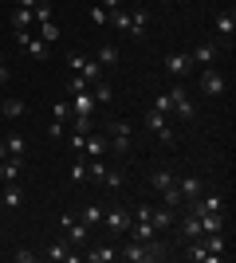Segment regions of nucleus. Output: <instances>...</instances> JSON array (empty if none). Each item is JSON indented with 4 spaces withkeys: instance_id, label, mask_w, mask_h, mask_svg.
I'll return each mask as SVG.
<instances>
[{
    "instance_id": "obj_14",
    "label": "nucleus",
    "mask_w": 236,
    "mask_h": 263,
    "mask_svg": "<svg viewBox=\"0 0 236 263\" xmlns=\"http://www.w3.org/2000/svg\"><path fill=\"white\" fill-rule=\"evenodd\" d=\"M146 24H150V12H146V8H134V12H130V24H126V32L138 40V35H146Z\"/></svg>"
},
{
    "instance_id": "obj_33",
    "label": "nucleus",
    "mask_w": 236,
    "mask_h": 263,
    "mask_svg": "<svg viewBox=\"0 0 236 263\" xmlns=\"http://www.w3.org/2000/svg\"><path fill=\"white\" fill-rule=\"evenodd\" d=\"M154 110H157V114H173V95H169V90H166V95H157Z\"/></svg>"
},
{
    "instance_id": "obj_4",
    "label": "nucleus",
    "mask_w": 236,
    "mask_h": 263,
    "mask_svg": "<svg viewBox=\"0 0 236 263\" xmlns=\"http://www.w3.org/2000/svg\"><path fill=\"white\" fill-rule=\"evenodd\" d=\"M146 130L154 134L157 142H166V145H173V138H177V134L169 130V122H166V114H157V110H150V114H146Z\"/></svg>"
},
{
    "instance_id": "obj_7",
    "label": "nucleus",
    "mask_w": 236,
    "mask_h": 263,
    "mask_svg": "<svg viewBox=\"0 0 236 263\" xmlns=\"http://www.w3.org/2000/svg\"><path fill=\"white\" fill-rule=\"evenodd\" d=\"M201 95H225V75L213 63L201 67Z\"/></svg>"
},
{
    "instance_id": "obj_29",
    "label": "nucleus",
    "mask_w": 236,
    "mask_h": 263,
    "mask_svg": "<svg viewBox=\"0 0 236 263\" xmlns=\"http://www.w3.org/2000/svg\"><path fill=\"white\" fill-rule=\"evenodd\" d=\"M79 220H83L87 228H95V224H102V209H99V204H87V209L79 212Z\"/></svg>"
},
{
    "instance_id": "obj_13",
    "label": "nucleus",
    "mask_w": 236,
    "mask_h": 263,
    "mask_svg": "<svg viewBox=\"0 0 236 263\" xmlns=\"http://www.w3.org/2000/svg\"><path fill=\"white\" fill-rule=\"evenodd\" d=\"M71 106H75V114H79V118H90L99 102H95V95H87V90H83V95H71Z\"/></svg>"
},
{
    "instance_id": "obj_40",
    "label": "nucleus",
    "mask_w": 236,
    "mask_h": 263,
    "mask_svg": "<svg viewBox=\"0 0 236 263\" xmlns=\"http://www.w3.org/2000/svg\"><path fill=\"white\" fill-rule=\"evenodd\" d=\"M40 0H16V8H35Z\"/></svg>"
},
{
    "instance_id": "obj_37",
    "label": "nucleus",
    "mask_w": 236,
    "mask_h": 263,
    "mask_svg": "<svg viewBox=\"0 0 236 263\" xmlns=\"http://www.w3.org/2000/svg\"><path fill=\"white\" fill-rule=\"evenodd\" d=\"M83 142H87V134H71V154H83Z\"/></svg>"
},
{
    "instance_id": "obj_23",
    "label": "nucleus",
    "mask_w": 236,
    "mask_h": 263,
    "mask_svg": "<svg viewBox=\"0 0 236 263\" xmlns=\"http://www.w3.org/2000/svg\"><path fill=\"white\" fill-rule=\"evenodd\" d=\"M4 149H8V157H20L24 161V149H28L24 134H8V138H4Z\"/></svg>"
},
{
    "instance_id": "obj_20",
    "label": "nucleus",
    "mask_w": 236,
    "mask_h": 263,
    "mask_svg": "<svg viewBox=\"0 0 236 263\" xmlns=\"http://www.w3.org/2000/svg\"><path fill=\"white\" fill-rule=\"evenodd\" d=\"M0 181H4V185L20 181V157H4V161H0Z\"/></svg>"
},
{
    "instance_id": "obj_16",
    "label": "nucleus",
    "mask_w": 236,
    "mask_h": 263,
    "mask_svg": "<svg viewBox=\"0 0 236 263\" xmlns=\"http://www.w3.org/2000/svg\"><path fill=\"white\" fill-rule=\"evenodd\" d=\"M24 204V193H20V185L12 181V185H4V193H0V209H20Z\"/></svg>"
},
{
    "instance_id": "obj_10",
    "label": "nucleus",
    "mask_w": 236,
    "mask_h": 263,
    "mask_svg": "<svg viewBox=\"0 0 236 263\" xmlns=\"http://www.w3.org/2000/svg\"><path fill=\"white\" fill-rule=\"evenodd\" d=\"M67 114H71V102H56V110H51V126H47V134L51 138H63V126H67Z\"/></svg>"
},
{
    "instance_id": "obj_34",
    "label": "nucleus",
    "mask_w": 236,
    "mask_h": 263,
    "mask_svg": "<svg viewBox=\"0 0 236 263\" xmlns=\"http://www.w3.org/2000/svg\"><path fill=\"white\" fill-rule=\"evenodd\" d=\"M87 87H90V83H87L83 75H71V95H83Z\"/></svg>"
},
{
    "instance_id": "obj_42",
    "label": "nucleus",
    "mask_w": 236,
    "mask_h": 263,
    "mask_svg": "<svg viewBox=\"0 0 236 263\" xmlns=\"http://www.w3.org/2000/svg\"><path fill=\"white\" fill-rule=\"evenodd\" d=\"M122 4H130V0H122Z\"/></svg>"
},
{
    "instance_id": "obj_24",
    "label": "nucleus",
    "mask_w": 236,
    "mask_h": 263,
    "mask_svg": "<svg viewBox=\"0 0 236 263\" xmlns=\"http://www.w3.org/2000/svg\"><path fill=\"white\" fill-rule=\"evenodd\" d=\"M83 154H87V157H102V154H106V138H95V134H87Z\"/></svg>"
},
{
    "instance_id": "obj_28",
    "label": "nucleus",
    "mask_w": 236,
    "mask_h": 263,
    "mask_svg": "<svg viewBox=\"0 0 236 263\" xmlns=\"http://www.w3.org/2000/svg\"><path fill=\"white\" fill-rule=\"evenodd\" d=\"M16 28H32V8H16L12 4V32Z\"/></svg>"
},
{
    "instance_id": "obj_1",
    "label": "nucleus",
    "mask_w": 236,
    "mask_h": 263,
    "mask_svg": "<svg viewBox=\"0 0 236 263\" xmlns=\"http://www.w3.org/2000/svg\"><path fill=\"white\" fill-rule=\"evenodd\" d=\"M130 122H122V118H114V122H106V149L111 154H118V157H130Z\"/></svg>"
},
{
    "instance_id": "obj_9",
    "label": "nucleus",
    "mask_w": 236,
    "mask_h": 263,
    "mask_svg": "<svg viewBox=\"0 0 236 263\" xmlns=\"http://www.w3.org/2000/svg\"><path fill=\"white\" fill-rule=\"evenodd\" d=\"M150 224H154V232L161 236L166 228H173V224H177V209H169V204H161V209H150Z\"/></svg>"
},
{
    "instance_id": "obj_32",
    "label": "nucleus",
    "mask_w": 236,
    "mask_h": 263,
    "mask_svg": "<svg viewBox=\"0 0 236 263\" xmlns=\"http://www.w3.org/2000/svg\"><path fill=\"white\" fill-rule=\"evenodd\" d=\"M47 20H51V4H44V0H40V4L32 8V24H47Z\"/></svg>"
},
{
    "instance_id": "obj_38",
    "label": "nucleus",
    "mask_w": 236,
    "mask_h": 263,
    "mask_svg": "<svg viewBox=\"0 0 236 263\" xmlns=\"http://www.w3.org/2000/svg\"><path fill=\"white\" fill-rule=\"evenodd\" d=\"M12 259H16V263H32V259H35V252H28V248H20V252L12 255Z\"/></svg>"
},
{
    "instance_id": "obj_15",
    "label": "nucleus",
    "mask_w": 236,
    "mask_h": 263,
    "mask_svg": "<svg viewBox=\"0 0 236 263\" xmlns=\"http://www.w3.org/2000/svg\"><path fill=\"white\" fill-rule=\"evenodd\" d=\"M216 59V44H197L189 51V63H201V67H209Z\"/></svg>"
},
{
    "instance_id": "obj_12",
    "label": "nucleus",
    "mask_w": 236,
    "mask_h": 263,
    "mask_svg": "<svg viewBox=\"0 0 236 263\" xmlns=\"http://www.w3.org/2000/svg\"><path fill=\"white\" fill-rule=\"evenodd\" d=\"M189 51H177V55H166V71H169V75H189Z\"/></svg>"
},
{
    "instance_id": "obj_27",
    "label": "nucleus",
    "mask_w": 236,
    "mask_h": 263,
    "mask_svg": "<svg viewBox=\"0 0 236 263\" xmlns=\"http://www.w3.org/2000/svg\"><path fill=\"white\" fill-rule=\"evenodd\" d=\"M102 185L111 189V193H118V189L126 185V173L122 169H106V173H102Z\"/></svg>"
},
{
    "instance_id": "obj_5",
    "label": "nucleus",
    "mask_w": 236,
    "mask_h": 263,
    "mask_svg": "<svg viewBox=\"0 0 236 263\" xmlns=\"http://www.w3.org/2000/svg\"><path fill=\"white\" fill-rule=\"evenodd\" d=\"M169 95H173V114H177L181 122H193V99H189V90L185 87H169Z\"/></svg>"
},
{
    "instance_id": "obj_18",
    "label": "nucleus",
    "mask_w": 236,
    "mask_h": 263,
    "mask_svg": "<svg viewBox=\"0 0 236 263\" xmlns=\"http://www.w3.org/2000/svg\"><path fill=\"white\" fill-rule=\"evenodd\" d=\"M150 185H154V193H166V189L177 185V177L169 173V169H154V173H150Z\"/></svg>"
},
{
    "instance_id": "obj_19",
    "label": "nucleus",
    "mask_w": 236,
    "mask_h": 263,
    "mask_svg": "<svg viewBox=\"0 0 236 263\" xmlns=\"http://www.w3.org/2000/svg\"><path fill=\"white\" fill-rule=\"evenodd\" d=\"M24 110H28V106H24V99H0V118H24Z\"/></svg>"
},
{
    "instance_id": "obj_35",
    "label": "nucleus",
    "mask_w": 236,
    "mask_h": 263,
    "mask_svg": "<svg viewBox=\"0 0 236 263\" xmlns=\"http://www.w3.org/2000/svg\"><path fill=\"white\" fill-rule=\"evenodd\" d=\"M90 130H95V122H90V118H79V114H75V134H90Z\"/></svg>"
},
{
    "instance_id": "obj_6",
    "label": "nucleus",
    "mask_w": 236,
    "mask_h": 263,
    "mask_svg": "<svg viewBox=\"0 0 236 263\" xmlns=\"http://www.w3.org/2000/svg\"><path fill=\"white\" fill-rule=\"evenodd\" d=\"M130 209H106L102 212V224H106V232H114V236H122L126 228H130Z\"/></svg>"
},
{
    "instance_id": "obj_36",
    "label": "nucleus",
    "mask_w": 236,
    "mask_h": 263,
    "mask_svg": "<svg viewBox=\"0 0 236 263\" xmlns=\"http://www.w3.org/2000/svg\"><path fill=\"white\" fill-rule=\"evenodd\" d=\"M90 20H95V24H106V20H111V12L99 4V8H90Z\"/></svg>"
},
{
    "instance_id": "obj_11",
    "label": "nucleus",
    "mask_w": 236,
    "mask_h": 263,
    "mask_svg": "<svg viewBox=\"0 0 236 263\" xmlns=\"http://www.w3.org/2000/svg\"><path fill=\"white\" fill-rule=\"evenodd\" d=\"M44 255H47L51 263H75V259H79V255L71 252V243H67V240H56V243H47V252H44Z\"/></svg>"
},
{
    "instance_id": "obj_26",
    "label": "nucleus",
    "mask_w": 236,
    "mask_h": 263,
    "mask_svg": "<svg viewBox=\"0 0 236 263\" xmlns=\"http://www.w3.org/2000/svg\"><path fill=\"white\" fill-rule=\"evenodd\" d=\"M95 63H99V67H114V63H118V47H114V44H102L99 55H95Z\"/></svg>"
},
{
    "instance_id": "obj_2",
    "label": "nucleus",
    "mask_w": 236,
    "mask_h": 263,
    "mask_svg": "<svg viewBox=\"0 0 236 263\" xmlns=\"http://www.w3.org/2000/svg\"><path fill=\"white\" fill-rule=\"evenodd\" d=\"M213 28H216V51H228L232 47V32H236V12L232 8H221L216 12V20H213Z\"/></svg>"
},
{
    "instance_id": "obj_30",
    "label": "nucleus",
    "mask_w": 236,
    "mask_h": 263,
    "mask_svg": "<svg viewBox=\"0 0 236 263\" xmlns=\"http://www.w3.org/2000/svg\"><path fill=\"white\" fill-rule=\"evenodd\" d=\"M114 99V87H111V83H102V79H99V83H95V102H99V106H106V102H111Z\"/></svg>"
},
{
    "instance_id": "obj_8",
    "label": "nucleus",
    "mask_w": 236,
    "mask_h": 263,
    "mask_svg": "<svg viewBox=\"0 0 236 263\" xmlns=\"http://www.w3.org/2000/svg\"><path fill=\"white\" fill-rule=\"evenodd\" d=\"M177 193H181V204L189 209L193 200L205 193V181H201V177H181V181H177Z\"/></svg>"
},
{
    "instance_id": "obj_3",
    "label": "nucleus",
    "mask_w": 236,
    "mask_h": 263,
    "mask_svg": "<svg viewBox=\"0 0 236 263\" xmlns=\"http://www.w3.org/2000/svg\"><path fill=\"white\" fill-rule=\"evenodd\" d=\"M59 232H63V240H67L71 248H83V243H87V232H90V228L75 216V212H63V216H59Z\"/></svg>"
},
{
    "instance_id": "obj_41",
    "label": "nucleus",
    "mask_w": 236,
    "mask_h": 263,
    "mask_svg": "<svg viewBox=\"0 0 236 263\" xmlns=\"http://www.w3.org/2000/svg\"><path fill=\"white\" fill-rule=\"evenodd\" d=\"M0 83H8V63L0 59Z\"/></svg>"
},
{
    "instance_id": "obj_21",
    "label": "nucleus",
    "mask_w": 236,
    "mask_h": 263,
    "mask_svg": "<svg viewBox=\"0 0 236 263\" xmlns=\"http://www.w3.org/2000/svg\"><path fill=\"white\" fill-rule=\"evenodd\" d=\"M205 232H225V212H205L201 216V236Z\"/></svg>"
},
{
    "instance_id": "obj_25",
    "label": "nucleus",
    "mask_w": 236,
    "mask_h": 263,
    "mask_svg": "<svg viewBox=\"0 0 236 263\" xmlns=\"http://www.w3.org/2000/svg\"><path fill=\"white\" fill-rule=\"evenodd\" d=\"M87 259H90V263H111V259H118V248H111V243H102V248L87 252Z\"/></svg>"
},
{
    "instance_id": "obj_17",
    "label": "nucleus",
    "mask_w": 236,
    "mask_h": 263,
    "mask_svg": "<svg viewBox=\"0 0 236 263\" xmlns=\"http://www.w3.org/2000/svg\"><path fill=\"white\" fill-rule=\"evenodd\" d=\"M177 228H181V236H185V240H197V236H201V216L185 212V216L177 220Z\"/></svg>"
},
{
    "instance_id": "obj_31",
    "label": "nucleus",
    "mask_w": 236,
    "mask_h": 263,
    "mask_svg": "<svg viewBox=\"0 0 236 263\" xmlns=\"http://www.w3.org/2000/svg\"><path fill=\"white\" fill-rule=\"evenodd\" d=\"M40 40H44V44H56V40H59V24L56 20L40 24Z\"/></svg>"
},
{
    "instance_id": "obj_22",
    "label": "nucleus",
    "mask_w": 236,
    "mask_h": 263,
    "mask_svg": "<svg viewBox=\"0 0 236 263\" xmlns=\"http://www.w3.org/2000/svg\"><path fill=\"white\" fill-rule=\"evenodd\" d=\"M24 51L32 55V59H47V55H51V44H44V40H40V35H32V40H28V44H24Z\"/></svg>"
},
{
    "instance_id": "obj_39",
    "label": "nucleus",
    "mask_w": 236,
    "mask_h": 263,
    "mask_svg": "<svg viewBox=\"0 0 236 263\" xmlns=\"http://www.w3.org/2000/svg\"><path fill=\"white\" fill-rule=\"evenodd\" d=\"M102 8H106V12H114V8H122V0H102Z\"/></svg>"
}]
</instances>
